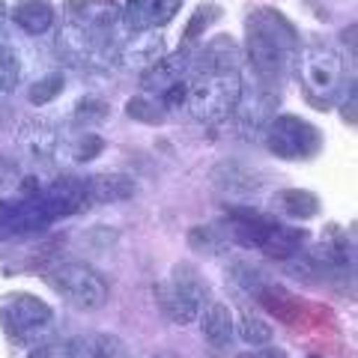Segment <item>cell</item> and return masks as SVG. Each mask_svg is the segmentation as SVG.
Here are the masks:
<instances>
[{"label": "cell", "mask_w": 358, "mask_h": 358, "mask_svg": "<svg viewBox=\"0 0 358 358\" xmlns=\"http://www.w3.org/2000/svg\"><path fill=\"white\" fill-rule=\"evenodd\" d=\"M248 63L257 78L272 87L293 66L299 51V30L278 9H254L248 15V39H245Z\"/></svg>", "instance_id": "cell-1"}, {"label": "cell", "mask_w": 358, "mask_h": 358, "mask_svg": "<svg viewBox=\"0 0 358 358\" xmlns=\"http://www.w3.org/2000/svg\"><path fill=\"white\" fill-rule=\"evenodd\" d=\"M230 236L245 248H257L268 257L287 260V257L299 254L301 242H305V230L284 227L275 218L263 215V212L251 209H230Z\"/></svg>", "instance_id": "cell-2"}, {"label": "cell", "mask_w": 358, "mask_h": 358, "mask_svg": "<svg viewBox=\"0 0 358 358\" xmlns=\"http://www.w3.org/2000/svg\"><path fill=\"white\" fill-rule=\"evenodd\" d=\"M296 72L301 78L305 93L320 105H329L331 99L341 96L346 81V63L343 54L329 42H305L296 51Z\"/></svg>", "instance_id": "cell-3"}, {"label": "cell", "mask_w": 358, "mask_h": 358, "mask_svg": "<svg viewBox=\"0 0 358 358\" xmlns=\"http://www.w3.org/2000/svg\"><path fill=\"white\" fill-rule=\"evenodd\" d=\"M242 75L239 69L212 72V75H192L188 78V114L200 122H221L236 110L242 99Z\"/></svg>", "instance_id": "cell-4"}, {"label": "cell", "mask_w": 358, "mask_h": 358, "mask_svg": "<svg viewBox=\"0 0 358 358\" xmlns=\"http://www.w3.org/2000/svg\"><path fill=\"white\" fill-rule=\"evenodd\" d=\"M0 322L13 341L36 346V341L51 331L54 310L30 293H9L0 301Z\"/></svg>", "instance_id": "cell-5"}, {"label": "cell", "mask_w": 358, "mask_h": 358, "mask_svg": "<svg viewBox=\"0 0 358 358\" xmlns=\"http://www.w3.org/2000/svg\"><path fill=\"white\" fill-rule=\"evenodd\" d=\"M266 147L284 162L313 159L322 150V131L296 114H278L266 122Z\"/></svg>", "instance_id": "cell-6"}, {"label": "cell", "mask_w": 358, "mask_h": 358, "mask_svg": "<svg viewBox=\"0 0 358 358\" xmlns=\"http://www.w3.org/2000/svg\"><path fill=\"white\" fill-rule=\"evenodd\" d=\"M54 289L78 310H99L108 305V281L87 263H63L51 272Z\"/></svg>", "instance_id": "cell-7"}, {"label": "cell", "mask_w": 358, "mask_h": 358, "mask_svg": "<svg viewBox=\"0 0 358 358\" xmlns=\"http://www.w3.org/2000/svg\"><path fill=\"white\" fill-rule=\"evenodd\" d=\"M30 197H36V203L45 209V215H48L51 221L69 218V215L81 212L90 203V200H87V188H84V179H75V176H57V179H51L48 185L33 188Z\"/></svg>", "instance_id": "cell-8"}, {"label": "cell", "mask_w": 358, "mask_h": 358, "mask_svg": "<svg viewBox=\"0 0 358 358\" xmlns=\"http://www.w3.org/2000/svg\"><path fill=\"white\" fill-rule=\"evenodd\" d=\"M66 24H75L90 33L110 36L117 24H122V6L117 0H66L63 3Z\"/></svg>", "instance_id": "cell-9"}, {"label": "cell", "mask_w": 358, "mask_h": 358, "mask_svg": "<svg viewBox=\"0 0 358 358\" xmlns=\"http://www.w3.org/2000/svg\"><path fill=\"white\" fill-rule=\"evenodd\" d=\"M185 0H126L122 6V27L129 33L162 30L171 24Z\"/></svg>", "instance_id": "cell-10"}, {"label": "cell", "mask_w": 358, "mask_h": 358, "mask_svg": "<svg viewBox=\"0 0 358 358\" xmlns=\"http://www.w3.org/2000/svg\"><path fill=\"white\" fill-rule=\"evenodd\" d=\"M51 224L45 209L36 203V197H18V200H0V233L3 236H24V233H39Z\"/></svg>", "instance_id": "cell-11"}, {"label": "cell", "mask_w": 358, "mask_h": 358, "mask_svg": "<svg viewBox=\"0 0 358 358\" xmlns=\"http://www.w3.org/2000/svg\"><path fill=\"white\" fill-rule=\"evenodd\" d=\"M192 60H194V51L188 45H182L176 54H164L162 60H155L150 69L141 72V90L150 96H162L167 87L185 81L188 72H192Z\"/></svg>", "instance_id": "cell-12"}, {"label": "cell", "mask_w": 358, "mask_h": 358, "mask_svg": "<svg viewBox=\"0 0 358 358\" xmlns=\"http://www.w3.org/2000/svg\"><path fill=\"white\" fill-rule=\"evenodd\" d=\"M209 179H212V185H215V192L230 200H248L260 192V185H263L260 173L245 162H221L212 167Z\"/></svg>", "instance_id": "cell-13"}, {"label": "cell", "mask_w": 358, "mask_h": 358, "mask_svg": "<svg viewBox=\"0 0 358 358\" xmlns=\"http://www.w3.org/2000/svg\"><path fill=\"white\" fill-rule=\"evenodd\" d=\"M167 54V45L164 36L159 30H147V33H134L129 42H122L117 48V60L122 69H150L155 60H162Z\"/></svg>", "instance_id": "cell-14"}, {"label": "cell", "mask_w": 358, "mask_h": 358, "mask_svg": "<svg viewBox=\"0 0 358 358\" xmlns=\"http://www.w3.org/2000/svg\"><path fill=\"white\" fill-rule=\"evenodd\" d=\"M242 60V48L230 36H215L209 39L203 48L194 51L192 60V72L188 75H212V72H230L239 69Z\"/></svg>", "instance_id": "cell-15"}, {"label": "cell", "mask_w": 358, "mask_h": 358, "mask_svg": "<svg viewBox=\"0 0 358 358\" xmlns=\"http://www.w3.org/2000/svg\"><path fill=\"white\" fill-rule=\"evenodd\" d=\"M66 358H131V355L129 346L117 334L90 331V334H78V338L66 343Z\"/></svg>", "instance_id": "cell-16"}, {"label": "cell", "mask_w": 358, "mask_h": 358, "mask_svg": "<svg viewBox=\"0 0 358 358\" xmlns=\"http://www.w3.org/2000/svg\"><path fill=\"white\" fill-rule=\"evenodd\" d=\"M164 284L171 293L185 299L188 305H194V308H203V301L209 299V284L203 281V275H200L192 263H176L171 268V275L164 278Z\"/></svg>", "instance_id": "cell-17"}, {"label": "cell", "mask_w": 358, "mask_h": 358, "mask_svg": "<svg viewBox=\"0 0 358 358\" xmlns=\"http://www.w3.org/2000/svg\"><path fill=\"white\" fill-rule=\"evenodd\" d=\"M9 18H13V24L21 27L30 36H42V33H48L54 27V13L51 0H18V3L9 9Z\"/></svg>", "instance_id": "cell-18"}, {"label": "cell", "mask_w": 358, "mask_h": 358, "mask_svg": "<svg viewBox=\"0 0 358 358\" xmlns=\"http://www.w3.org/2000/svg\"><path fill=\"white\" fill-rule=\"evenodd\" d=\"M90 203H120L134 194V179L126 173H96L84 179Z\"/></svg>", "instance_id": "cell-19"}, {"label": "cell", "mask_w": 358, "mask_h": 358, "mask_svg": "<svg viewBox=\"0 0 358 358\" xmlns=\"http://www.w3.org/2000/svg\"><path fill=\"white\" fill-rule=\"evenodd\" d=\"M233 310L224 301H206V308H200V329L209 346H227L233 341Z\"/></svg>", "instance_id": "cell-20"}, {"label": "cell", "mask_w": 358, "mask_h": 358, "mask_svg": "<svg viewBox=\"0 0 358 358\" xmlns=\"http://www.w3.org/2000/svg\"><path fill=\"white\" fill-rule=\"evenodd\" d=\"M18 143L33 155V159H51L60 147V138H57V131H54L51 122L27 120V122H21V129H18Z\"/></svg>", "instance_id": "cell-21"}, {"label": "cell", "mask_w": 358, "mask_h": 358, "mask_svg": "<svg viewBox=\"0 0 358 358\" xmlns=\"http://www.w3.org/2000/svg\"><path fill=\"white\" fill-rule=\"evenodd\" d=\"M272 206L293 221H310L320 215V197L305 188H281L272 197Z\"/></svg>", "instance_id": "cell-22"}, {"label": "cell", "mask_w": 358, "mask_h": 358, "mask_svg": "<svg viewBox=\"0 0 358 358\" xmlns=\"http://www.w3.org/2000/svg\"><path fill=\"white\" fill-rule=\"evenodd\" d=\"M272 108H275V96L268 93V90H260V93H254V96H245V90H242V99L233 114L239 117L242 129H248V126L266 129V122L272 120Z\"/></svg>", "instance_id": "cell-23"}, {"label": "cell", "mask_w": 358, "mask_h": 358, "mask_svg": "<svg viewBox=\"0 0 358 358\" xmlns=\"http://www.w3.org/2000/svg\"><path fill=\"white\" fill-rule=\"evenodd\" d=\"M155 305H159V310L171 322H176V326H192V322L200 317V308L188 305L185 299H179L176 293H171L164 281L155 284Z\"/></svg>", "instance_id": "cell-24"}, {"label": "cell", "mask_w": 358, "mask_h": 358, "mask_svg": "<svg viewBox=\"0 0 358 358\" xmlns=\"http://www.w3.org/2000/svg\"><path fill=\"white\" fill-rule=\"evenodd\" d=\"M233 331H239V338L251 346L272 343V326H268L263 317H254V313H242L239 322L233 326Z\"/></svg>", "instance_id": "cell-25"}, {"label": "cell", "mask_w": 358, "mask_h": 358, "mask_svg": "<svg viewBox=\"0 0 358 358\" xmlns=\"http://www.w3.org/2000/svg\"><path fill=\"white\" fill-rule=\"evenodd\" d=\"M221 18V6L218 3H200L197 9H194V15H192V21L185 24V45H192L194 39H200L203 33L215 24V21Z\"/></svg>", "instance_id": "cell-26"}, {"label": "cell", "mask_w": 358, "mask_h": 358, "mask_svg": "<svg viewBox=\"0 0 358 358\" xmlns=\"http://www.w3.org/2000/svg\"><path fill=\"white\" fill-rule=\"evenodd\" d=\"M126 114L131 120H138V122H147V126H162L164 122V110L162 105L155 102V99H147V96H134L126 102Z\"/></svg>", "instance_id": "cell-27"}, {"label": "cell", "mask_w": 358, "mask_h": 358, "mask_svg": "<svg viewBox=\"0 0 358 358\" xmlns=\"http://www.w3.org/2000/svg\"><path fill=\"white\" fill-rule=\"evenodd\" d=\"M63 75L60 72H48V75H42L39 81H33V87H30V102L33 105H48V102H54V99H57L60 93H63Z\"/></svg>", "instance_id": "cell-28"}, {"label": "cell", "mask_w": 358, "mask_h": 358, "mask_svg": "<svg viewBox=\"0 0 358 358\" xmlns=\"http://www.w3.org/2000/svg\"><path fill=\"white\" fill-rule=\"evenodd\" d=\"M108 117V102L99 96H84L81 102L75 105V122H84V126H96Z\"/></svg>", "instance_id": "cell-29"}, {"label": "cell", "mask_w": 358, "mask_h": 358, "mask_svg": "<svg viewBox=\"0 0 358 358\" xmlns=\"http://www.w3.org/2000/svg\"><path fill=\"white\" fill-rule=\"evenodd\" d=\"M155 102L162 105L164 114L167 110H176V108H185V102H188V78L185 81H179V84H173V87H167L162 96H155Z\"/></svg>", "instance_id": "cell-30"}, {"label": "cell", "mask_w": 358, "mask_h": 358, "mask_svg": "<svg viewBox=\"0 0 358 358\" xmlns=\"http://www.w3.org/2000/svg\"><path fill=\"white\" fill-rule=\"evenodd\" d=\"M99 152H102V138L84 131V141H78V147H75V162H90V159H96Z\"/></svg>", "instance_id": "cell-31"}, {"label": "cell", "mask_w": 358, "mask_h": 358, "mask_svg": "<svg viewBox=\"0 0 358 358\" xmlns=\"http://www.w3.org/2000/svg\"><path fill=\"white\" fill-rule=\"evenodd\" d=\"M188 242H192L194 248L215 251V248H218V242H221V236H218V230H215V227H194V230H192V236H188Z\"/></svg>", "instance_id": "cell-32"}, {"label": "cell", "mask_w": 358, "mask_h": 358, "mask_svg": "<svg viewBox=\"0 0 358 358\" xmlns=\"http://www.w3.org/2000/svg\"><path fill=\"white\" fill-rule=\"evenodd\" d=\"M236 358H289L281 346H268V343H263V346H257V350H248V352H239Z\"/></svg>", "instance_id": "cell-33"}, {"label": "cell", "mask_w": 358, "mask_h": 358, "mask_svg": "<svg viewBox=\"0 0 358 358\" xmlns=\"http://www.w3.org/2000/svg\"><path fill=\"white\" fill-rule=\"evenodd\" d=\"M27 358H66V346H57V343H39Z\"/></svg>", "instance_id": "cell-34"}, {"label": "cell", "mask_w": 358, "mask_h": 358, "mask_svg": "<svg viewBox=\"0 0 358 358\" xmlns=\"http://www.w3.org/2000/svg\"><path fill=\"white\" fill-rule=\"evenodd\" d=\"M9 21V9H6V3L0 0V33H3V24Z\"/></svg>", "instance_id": "cell-35"}, {"label": "cell", "mask_w": 358, "mask_h": 358, "mask_svg": "<svg viewBox=\"0 0 358 358\" xmlns=\"http://www.w3.org/2000/svg\"><path fill=\"white\" fill-rule=\"evenodd\" d=\"M0 93H3V81H0Z\"/></svg>", "instance_id": "cell-36"}]
</instances>
